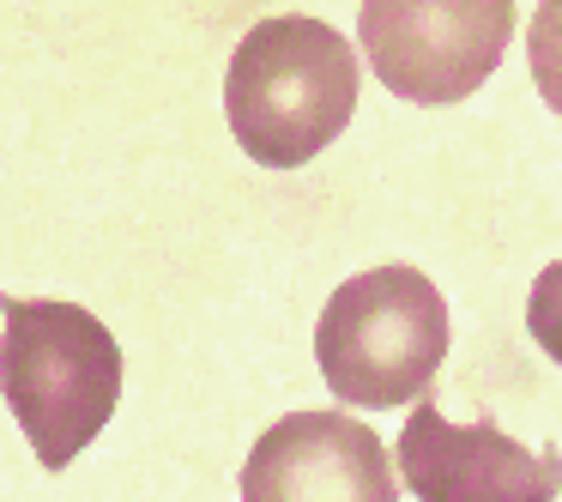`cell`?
Returning a JSON list of instances; mask_svg holds the SVG:
<instances>
[{"instance_id":"1","label":"cell","mask_w":562,"mask_h":502,"mask_svg":"<svg viewBox=\"0 0 562 502\" xmlns=\"http://www.w3.org/2000/svg\"><path fill=\"white\" fill-rule=\"evenodd\" d=\"M357 49L308 13L260 19L224 67L236 146L267 170H296L345 134L357 110Z\"/></svg>"},{"instance_id":"8","label":"cell","mask_w":562,"mask_h":502,"mask_svg":"<svg viewBox=\"0 0 562 502\" xmlns=\"http://www.w3.org/2000/svg\"><path fill=\"white\" fill-rule=\"evenodd\" d=\"M526 333L544 345V357L562 364V260H550V267L538 272L532 297H526Z\"/></svg>"},{"instance_id":"4","label":"cell","mask_w":562,"mask_h":502,"mask_svg":"<svg viewBox=\"0 0 562 502\" xmlns=\"http://www.w3.org/2000/svg\"><path fill=\"white\" fill-rule=\"evenodd\" d=\"M357 37L375 79L405 103H465L514 37L508 0H369Z\"/></svg>"},{"instance_id":"6","label":"cell","mask_w":562,"mask_h":502,"mask_svg":"<svg viewBox=\"0 0 562 502\" xmlns=\"http://www.w3.org/2000/svg\"><path fill=\"white\" fill-rule=\"evenodd\" d=\"M243 502H400V478L351 412H291L248 454Z\"/></svg>"},{"instance_id":"3","label":"cell","mask_w":562,"mask_h":502,"mask_svg":"<svg viewBox=\"0 0 562 502\" xmlns=\"http://www.w3.org/2000/svg\"><path fill=\"white\" fill-rule=\"evenodd\" d=\"M315 357L345 405L393 412L429 400L448 357V303L417 267H369L327 297Z\"/></svg>"},{"instance_id":"5","label":"cell","mask_w":562,"mask_h":502,"mask_svg":"<svg viewBox=\"0 0 562 502\" xmlns=\"http://www.w3.org/2000/svg\"><path fill=\"white\" fill-rule=\"evenodd\" d=\"M393 460L417 502H557L562 490L557 448H520L496 417L448 424L429 400L405 417Z\"/></svg>"},{"instance_id":"2","label":"cell","mask_w":562,"mask_h":502,"mask_svg":"<svg viewBox=\"0 0 562 502\" xmlns=\"http://www.w3.org/2000/svg\"><path fill=\"white\" fill-rule=\"evenodd\" d=\"M0 393L49 472L74 466L122 400V345L91 309L55 297H0Z\"/></svg>"},{"instance_id":"7","label":"cell","mask_w":562,"mask_h":502,"mask_svg":"<svg viewBox=\"0 0 562 502\" xmlns=\"http://www.w3.org/2000/svg\"><path fill=\"white\" fill-rule=\"evenodd\" d=\"M526 62H532V86L550 110L562 115V0H544L526 31Z\"/></svg>"}]
</instances>
